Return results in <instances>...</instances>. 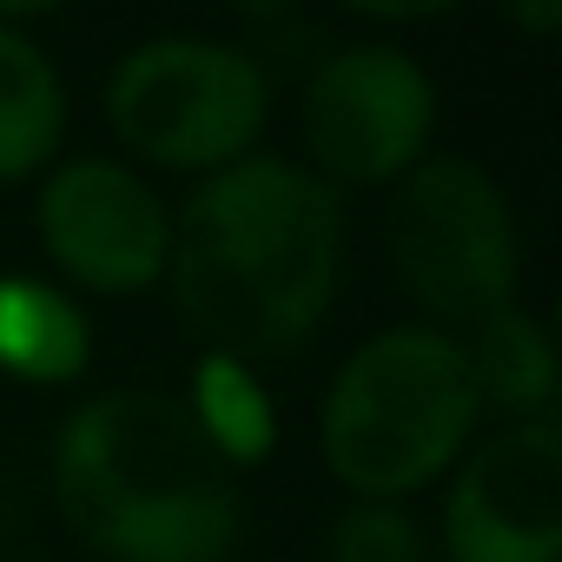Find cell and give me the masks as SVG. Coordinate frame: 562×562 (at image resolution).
<instances>
[{
    "mask_svg": "<svg viewBox=\"0 0 562 562\" xmlns=\"http://www.w3.org/2000/svg\"><path fill=\"white\" fill-rule=\"evenodd\" d=\"M463 345V364H470V384H476V404L483 411H503L516 424H549L555 411V345L542 331V318H529L522 305H503L490 318L470 325Z\"/></svg>",
    "mask_w": 562,
    "mask_h": 562,
    "instance_id": "obj_9",
    "label": "cell"
},
{
    "mask_svg": "<svg viewBox=\"0 0 562 562\" xmlns=\"http://www.w3.org/2000/svg\"><path fill=\"white\" fill-rule=\"evenodd\" d=\"M345 258L338 192L292 159H238L205 172V186L172 218V305L179 325L212 358H278L299 351L331 299Z\"/></svg>",
    "mask_w": 562,
    "mask_h": 562,
    "instance_id": "obj_1",
    "label": "cell"
},
{
    "mask_svg": "<svg viewBox=\"0 0 562 562\" xmlns=\"http://www.w3.org/2000/svg\"><path fill=\"white\" fill-rule=\"evenodd\" d=\"M113 133L166 172H225L251 159L271 120V80L258 54L205 34L139 41L106 80Z\"/></svg>",
    "mask_w": 562,
    "mask_h": 562,
    "instance_id": "obj_4",
    "label": "cell"
},
{
    "mask_svg": "<svg viewBox=\"0 0 562 562\" xmlns=\"http://www.w3.org/2000/svg\"><path fill=\"white\" fill-rule=\"evenodd\" d=\"M516 21H522V27H555L562 8H555V0H549V8H516Z\"/></svg>",
    "mask_w": 562,
    "mask_h": 562,
    "instance_id": "obj_14",
    "label": "cell"
},
{
    "mask_svg": "<svg viewBox=\"0 0 562 562\" xmlns=\"http://www.w3.org/2000/svg\"><path fill=\"white\" fill-rule=\"evenodd\" d=\"M186 411H192V424L205 430V443H212L232 470L265 463L271 443H278V411H271L265 384L251 378V364H238V358H212V351H205L199 371H192Z\"/></svg>",
    "mask_w": 562,
    "mask_h": 562,
    "instance_id": "obj_12",
    "label": "cell"
},
{
    "mask_svg": "<svg viewBox=\"0 0 562 562\" xmlns=\"http://www.w3.org/2000/svg\"><path fill=\"white\" fill-rule=\"evenodd\" d=\"M450 562H555L562 555V430L509 424L450 483Z\"/></svg>",
    "mask_w": 562,
    "mask_h": 562,
    "instance_id": "obj_8",
    "label": "cell"
},
{
    "mask_svg": "<svg viewBox=\"0 0 562 562\" xmlns=\"http://www.w3.org/2000/svg\"><path fill=\"white\" fill-rule=\"evenodd\" d=\"M476 384L457 331L397 325L351 351L325 391L318 443L331 476L364 503H404L437 483L476 437Z\"/></svg>",
    "mask_w": 562,
    "mask_h": 562,
    "instance_id": "obj_3",
    "label": "cell"
},
{
    "mask_svg": "<svg viewBox=\"0 0 562 562\" xmlns=\"http://www.w3.org/2000/svg\"><path fill=\"white\" fill-rule=\"evenodd\" d=\"M437 126L430 74L384 41L331 47L305 80V146L318 179L338 186H391L404 179Z\"/></svg>",
    "mask_w": 562,
    "mask_h": 562,
    "instance_id": "obj_6",
    "label": "cell"
},
{
    "mask_svg": "<svg viewBox=\"0 0 562 562\" xmlns=\"http://www.w3.org/2000/svg\"><path fill=\"white\" fill-rule=\"evenodd\" d=\"M331 562H430L424 529L397 503H358L331 529Z\"/></svg>",
    "mask_w": 562,
    "mask_h": 562,
    "instance_id": "obj_13",
    "label": "cell"
},
{
    "mask_svg": "<svg viewBox=\"0 0 562 562\" xmlns=\"http://www.w3.org/2000/svg\"><path fill=\"white\" fill-rule=\"evenodd\" d=\"M67 133V87L41 41H27L14 21H0V186L34 179Z\"/></svg>",
    "mask_w": 562,
    "mask_h": 562,
    "instance_id": "obj_10",
    "label": "cell"
},
{
    "mask_svg": "<svg viewBox=\"0 0 562 562\" xmlns=\"http://www.w3.org/2000/svg\"><path fill=\"white\" fill-rule=\"evenodd\" d=\"M391 258L417 312L470 331L476 318L516 305V205L476 159H417L391 205Z\"/></svg>",
    "mask_w": 562,
    "mask_h": 562,
    "instance_id": "obj_5",
    "label": "cell"
},
{
    "mask_svg": "<svg viewBox=\"0 0 562 562\" xmlns=\"http://www.w3.org/2000/svg\"><path fill=\"white\" fill-rule=\"evenodd\" d=\"M93 358V331L67 292L41 278H0V371L21 384H67Z\"/></svg>",
    "mask_w": 562,
    "mask_h": 562,
    "instance_id": "obj_11",
    "label": "cell"
},
{
    "mask_svg": "<svg viewBox=\"0 0 562 562\" xmlns=\"http://www.w3.org/2000/svg\"><path fill=\"white\" fill-rule=\"evenodd\" d=\"M41 245L87 292L126 299L166 278L172 212L120 159H67L41 179Z\"/></svg>",
    "mask_w": 562,
    "mask_h": 562,
    "instance_id": "obj_7",
    "label": "cell"
},
{
    "mask_svg": "<svg viewBox=\"0 0 562 562\" xmlns=\"http://www.w3.org/2000/svg\"><path fill=\"white\" fill-rule=\"evenodd\" d=\"M54 496L106 562H232L245 529L238 470L166 391L87 397L60 424Z\"/></svg>",
    "mask_w": 562,
    "mask_h": 562,
    "instance_id": "obj_2",
    "label": "cell"
}]
</instances>
